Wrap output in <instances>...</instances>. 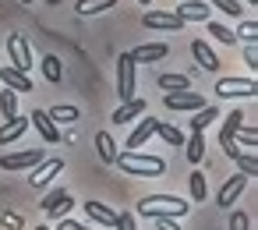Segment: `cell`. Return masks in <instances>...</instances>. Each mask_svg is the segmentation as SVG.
<instances>
[{
    "label": "cell",
    "instance_id": "26",
    "mask_svg": "<svg viewBox=\"0 0 258 230\" xmlns=\"http://www.w3.org/2000/svg\"><path fill=\"white\" fill-rule=\"evenodd\" d=\"M96 149H99V159H103V163H117V142H113L106 131L96 135Z\"/></svg>",
    "mask_w": 258,
    "mask_h": 230
},
{
    "label": "cell",
    "instance_id": "38",
    "mask_svg": "<svg viewBox=\"0 0 258 230\" xmlns=\"http://www.w3.org/2000/svg\"><path fill=\"white\" fill-rule=\"evenodd\" d=\"M244 64H251V78H254V68H258V50H254V43L244 46Z\"/></svg>",
    "mask_w": 258,
    "mask_h": 230
},
{
    "label": "cell",
    "instance_id": "11",
    "mask_svg": "<svg viewBox=\"0 0 258 230\" xmlns=\"http://www.w3.org/2000/svg\"><path fill=\"white\" fill-rule=\"evenodd\" d=\"M60 170H64V159H57V156H53V159H43V163L29 174V184H32V188H46Z\"/></svg>",
    "mask_w": 258,
    "mask_h": 230
},
{
    "label": "cell",
    "instance_id": "47",
    "mask_svg": "<svg viewBox=\"0 0 258 230\" xmlns=\"http://www.w3.org/2000/svg\"><path fill=\"white\" fill-rule=\"evenodd\" d=\"M50 4H57V0H50Z\"/></svg>",
    "mask_w": 258,
    "mask_h": 230
},
{
    "label": "cell",
    "instance_id": "30",
    "mask_svg": "<svg viewBox=\"0 0 258 230\" xmlns=\"http://www.w3.org/2000/svg\"><path fill=\"white\" fill-rule=\"evenodd\" d=\"M156 135H159V138H163L166 145H184V135H180L177 128H170V124H163V121L156 124Z\"/></svg>",
    "mask_w": 258,
    "mask_h": 230
},
{
    "label": "cell",
    "instance_id": "36",
    "mask_svg": "<svg viewBox=\"0 0 258 230\" xmlns=\"http://www.w3.org/2000/svg\"><path fill=\"white\" fill-rule=\"evenodd\" d=\"M233 138H237L240 145H251V149L258 145V131H254V124H251V128H240V131H237Z\"/></svg>",
    "mask_w": 258,
    "mask_h": 230
},
{
    "label": "cell",
    "instance_id": "20",
    "mask_svg": "<svg viewBox=\"0 0 258 230\" xmlns=\"http://www.w3.org/2000/svg\"><path fill=\"white\" fill-rule=\"evenodd\" d=\"M85 216H89L92 223H103V226H117V212H113L110 205H103V202H85Z\"/></svg>",
    "mask_w": 258,
    "mask_h": 230
},
{
    "label": "cell",
    "instance_id": "1",
    "mask_svg": "<svg viewBox=\"0 0 258 230\" xmlns=\"http://www.w3.org/2000/svg\"><path fill=\"white\" fill-rule=\"evenodd\" d=\"M187 202L177 198V195H145L138 202V216H149V219H180L187 216Z\"/></svg>",
    "mask_w": 258,
    "mask_h": 230
},
{
    "label": "cell",
    "instance_id": "18",
    "mask_svg": "<svg viewBox=\"0 0 258 230\" xmlns=\"http://www.w3.org/2000/svg\"><path fill=\"white\" fill-rule=\"evenodd\" d=\"M191 53H195V61L202 64V71H209V75L219 71V57L212 53V46H209L205 39H195V43H191Z\"/></svg>",
    "mask_w": 258,
    "mask_h": 230
},
{
    "label": "cell",
    "instance_id": "4",
    "mask_svg": "<svg viewBox=\"0 0 258 230\" xmlns=\"http://www.w3.org/2000/svg\"><path fill=\"white\" fill-rule=\"evenodd\" d=\"M46 159L43 149H22V152H8L0 156V170H36Z\"/></svg>",
    "mask_w": 258,
    "mask_h": 230
},
{
    "label": "cell",
    "instance_id": "5",
    "mask_svg": "<svg viewBox=\"0 0 258 230\" xmlns=\"http://www.w3.org/2000/svg\"><path fill=\"white\" fill-rule=\"evenodd\" d=\"M8 57H11V64H8V68H15V71L29 75V68H32V50H29L25 36H11V39H8Z\"/></svg>",
    "mask_w": 258,
    "mask_h": 230
},
{
    "label": "cell",
    "instance_id": "25",
    "mask_svg": "<svg viewBox=\"0 0 258 230\" xmlns=\"http://www.w3.org/2000/svg\"><path fill=\"white\" fill-rule=\"evenodd\" d=\"M212 121H219V110L216 106H202V110L191 113V131H205Z\"/></svg>",
    "mask_w": 258,
    "mask_h": 230
},
{
    "label": "cell",
    "instance_id": "6",
    "mask_svg": "<svg viewBox=\"0 0 258 230\" xmlns=\"http://www.w3.org/2000/svg\"><path fill=\"white\" fill-rule=\"evenodd\" d=\"M216 92L226 96V99L254 96V92H258V82H254V78H219V82H216Z\"/></svg>",
    "mask_w": 258,
    "mask_h": 230
},
{
    "label": "cell",
    "instance_id": "40",
    "mask_svg": "<svg viewBox=\"0 0 258 230\" xmlns=\"http://www.w3.org/2000/svg\"><path fill=\"white\" fill-rule=\"evenodd\" d=\"M247 226H251V219H247L244 212H233V216H230V230H247Z\"/></svg>",
    "mask_w": 258,
    "mask_h": 230
},
{
    "label": "cell",
    "instance_id": "43",
    "mask_svg": "<svg viewBox=\"0 0 258 230\" xmlns=\"http://www.w3.org/2000/svg\"><path fill=\"white\" fill-rule=\"evenodd\" d=\"M138 4H142V8H149V4H152V0H138Z\"/></svg>",
    "mask_w": 258,
    "mask_h": 230
},
{
    "label": "cell",
    "instance_id": "45",
    "mask_svg": "<svg viewBox=\"0 0 258 230\" xmlns=\"http://www.w3.org/2000/svg\"><path fill=\"white\" fill-rule=\"evenodd\" d=\"M22 4H32V0H22Z\"/></svg>",
    "mask_w": 258,
    "mask_h": 230
},
{
    "label": "cell",
    "instance_id": "7",
    "mask_svg": "<svg viewBox=\"0 0 258 230\" xmlns=\"http://www.w3.org/2000/svg\"><path fill=\"white\" fill-rule=\"evenodd\" d=\"M75 205V198L64 191V188H53L46 198H43V212L53 216V219H68V209Z\"/></svg>",
    "mask_w": 258,
    "mask_h": 230
},
{
    "label": "cell",
    "instance_id": "15",
    "mask_svg": "<svg viewBox=\"0 0 258 230\" xmlns=\"http://www.w3.org/2000/svg\"><path fill=\"white\" fill-rule=\"evenodd\" d=\"M25 131H29V117H11V121H4V124H0V149H4V145H15Z\"/></svg>",
    "mask_w": 258,
    "mask_h": 230
},
{
    "label": "cell",
    "instance_id": "42",
    "mask_svg": "<svg viewBox=\"0 0 258 230\" xmlns=\"http://www.w3.org/2000/svg\"><path fill=\"white\" fill-rule=\"evenodd\" d=\"M156 230H180L177 219H156Z\"/></svg>",
    "mask_w": 258,
    "mask_h": 230
},
{
    "label": "cell",
    "instance_id": "10",
    "mask_svg": "<svg viewBox=\"0 0 258 230\" xmlns=\"http://www.w3.org/2000/svg\"><path fill=\"white\" fill-rule=\"evenodd\" d=\"M202 106H205L202 92H191V89H187V92H166V110H177V113H180V110H191V113H195V110H202Z\"/></svg>",
    "mask_w": 258,
    "mask_h": 230
},
{
    "label": "cell",
    "instance_id": "29",
    "mask_svg": "<svg viewBox=\"0 0 258 230\" xmlns=\"http://www.w3.org/2000/svg\"><path fill=\"white\" fill-rule=\"evenodd\" d=\"M209 36H212V39H219L223 46H233V43H237V36H233L223 22H209Z\"/></svg>",
    "mask_w": 258,
    "mask_h": 230
},
{
    "label": "cell",
    "instance_id": "32",
    "mask_svg": "<svg viewBox=\"0 0 258 230\" xmlns=\"http://www.w3.org/2000/svg\"><path fill=\"white\" fill-rule=\"evenodd\" d=\"M187 188H191V198H195V202H202V198L209 195V188H205V174H198V170H195V174L187 177Z\"/></svg>",
    "mask_w": 258,
    "mask_h": 230
},
{
    "label": "cell",
    "instance_id": "16",
    "mask_svg": "<svg viewBox=\"0 0 258 230\" xmlns=\"http://www.w3.org/2000/svg\"><path fill=\"white\" fill-rule=\"evenodd\" d=\"M209 11H212V8H209V4H202V0H184V4H180L173 15L187 25V22H209Z\"/></svg>",
    "mask_w": 258,
    "mask_h": 230
},
{
    "label": "cell",
    "instance_id": "3",
    "mask_svg": "<svg viewBox=\"0 0 258 230\" xmlns=\"http://www.w3.org/2000/svg\"><path fill=\"white\" fill-rule=\"evenodd\" d=\"M117 96H120V103H127V99L138 96V85H135V61H131V53H120V61H117Z\"/></svg>",
    "mask_w": 258,
    "mask_h": 230
},
{
    "label": "cell",
    "instance_id": "28",
    "mask_svg": "<svg viewBox=\"0 0 258 230\" xmlns=\"http://www.w3.org/2000/svg\"><path fill=\"white\" fill-rule=\"evenodd\" d=\"M0 113H4V121L18 117V96H15L11 89H4V92H0Z\"/></svg>",
    "mask_w": 258,
    "mask_h": 230
},
{
    "label": "cell",
    "instance_id": "12",
    "mask_svg": "<svg viewBox=\"0 0 258 230\" xmlns=\"http://www.w3.org/2000/svg\"><path fill=\"white\" fill-rule=\"evenodd\" d=\"M244 188H247V177L244 174H233L223 188H219V195H216V202H219V209H230L240 195H244Z\"/></svg>",
    "mask_w": 258,
    "mask_h": 230
},
{
    "label": "cell",
    "instance_id": "31",
    "mask_svg": "<svg viewBox=\"0 0 258 230\" xmlns=\"http://www.w3.org/2000/svg\"><path fill=\"white\" fill-rule=\"evenodd\" d=\"M233 163H237V170H240L244 177H254V174H258V159H254V152H240Z\"/></svg>",
    "mask_w": 258,
    "mask_h": 230
},
{
    "label": "cell",
    "instance_id": "44",
    "mask_svg": "<svg viewBox=\"0 0 258 230\" xmlns=\"http://www.w3.org/2000/svg\"><path fill=\"white\" fill-rule=\"evenodd\" d=\"M36 230H50V226H46V223H39V226H36Z\"/></svg>",
    "mask_w": 258,
    "mask_h": 230
},
{
    "label": "cell",
    "instance_id": "27",
    "mask_svg": "<svg viewBox=\"0 0 258 230\" xmlns=\"http://www.w3.org/2000/svg\"><path fill=\"white\" fill-rule=\"evenodd\" d=\"M240 128H244V113L240 110H230L226 121H223V128H219V138H233Z\"/></svg>",
    "mask_w": 258,
    "mask_h": 230
},
{
    "label": "cell",
    "instance_id": "19",
    "mask_svg": "<svg viewBox=\"0 0 258 230\" xmlns=\"http://www.w3.org/2000/svg\"><path fill=\"white\" fill-rule=\"evenodd\" d=\"M166 53H170L166 43H145V46L131 50V61H135V64H156V61H163Z\"/></svg>",
    "mask_w": 258,
    "mask_h": 230
},
{
    "label": "cell",
    "instance_id": "35",
    "mask_svg": "<svg viewBox=\"0 0 258 230\" xmlns=\"http://www.w3.org/2000/svg\"><path fill=\"white\" fill-rule=\"evenodd\" d=\"M209 4H212V8H219L223 15H233V18H237V15L244 11V8L237 4V0H209Z\"/></svg>",
    "mask_w": 258,
    "mask_h": 230
},
{
    "label": "cell",
    "instance_id": "8",
    "mask_svg": "<svg viewBox=\"0 0 258 230\" xmlns=\"http://www.w3.org/2000/svg\"><path fill=\"white\" fill-rule=\"evenodd\" d=\"M142 25L145 29H163V32H180L184 29V22L173 11H145L142 15Z\"/></svg>",
    "mask_w": 258,
    "mask_h": 230
},
{
    "label": "cell",
    "instance_id": "17",
    "mask_svg": "<svg viewBox=\"0 0 258 230\" xmlns=\"http://www.w3.org/2000/svg\"><path fill=\"white\" fill-rule=\"evenodd\" d=\"M0 85L11 89L15 96H18V92H32V78L22 75V71H15V68H0Z\"/></svg>",
    "mask_w": 258,
    "mask_h": 230
},
{
    "label": "cell",
    "instance_id": "9",
    "mask_svg": "<svg viewBox=\"0 0 258 230\" xmlns=\"http://www.w3.org/2000/svg\"><path fill=\"white\" fill-rule=\"evenodd\" d=\"M145 110H149V103L142 99V96H135V99H127V103H120L117 110H113V124H135L138 117H145Z\"/></svg>",
    "mask_w": 258,
    "mask_h": 230
},
{
    "label": "cell",
    "instance_id": "33",
    "mask_svg": "<svg viewBox=\"0 0 258 230\" xmlns=\"http://www.w3.org/2000/svg\"><path fill=\"white\" fill-rule=\"evenodd\" d=\"M233 36H237V39H244V43H254V39H258V22H254V18L240 22V29H237Z\"/></svg>",
    "mask_w": 258,
    "mask_h": 230
},
{
    "label": "cell",
    "instance_id": "34",
    "mask_svg": "<svg viewBox=\"0 0 258 230\" xmlns=\"http://www.w3.org/2000/svg\"><path fill=\"white\" fill-rule=\"evenodd\" d=\"M43 75H46L50 82H60V61H57L53 53H50V57L43 61Z\"/></svg>",
    "mask_w": 258,
    "mask_h": 230
},
{
    "label": "cell",
    "instance_id": "46",
    "mask_svg": "<svg viewBox=\"0 0 258 230\" xmlns=\"http://www.w3.org/2000/svg\"><path fill=\"white\" fill-rule=\"evenodd\" d=\"M254 4H258V0H251V8H254Z\"/></svg>",
    "mask_w": 258,
    "mask_h": 230
},
{
    "label": "cell",
    "instance_id": "39",
    "mask_svg": "<svg viewBox=\"0 0 258 230\" xmlns=\"http://www.w3.org/2000/svg\"><path fill=\"white\" fill-rule=\"evenodd\" d=\"M219 145H223V152H226L230 159H237V156L244 152V149H237V142H233V138H219Z\"/></svg>",
    "mask_w": 258,
    "mask_h": 230
},
{
    "label": "cell",
    "instance_id": "41",
    "mask_svg": "<svg viewBox=\"0 0 258 230\" xmlns=\"http://www.w3.org/2000/svg\"><path fill=\"white\" fill-rule=\"evenodd\" d=\"M57 230H92V226L78 223V219H57Z\"/></svg>",
    "mask_w": 258,
    "mask_h": 230
},
{
    "label": "cell",
    "instance_id": "23",
    "mask_svg": "<svg viewBox=\"0 0 258 230\" xmlns=\"http://www.w3.org/2000/svg\"><path fill=\"white\" fill-rule=\"evenodd\" d=\"M184 156H187V163H191V166H195V163H202V156H205V135H202V131H191Z\"/></svg>",
    "mask_w": 258,
    "mask_h": 230
},
{
    "label": "cell",
    "instance_id": "37",
    "mask_svg": "<svg viewBox=\"0 0 258 230\" xmlns=\"http://www.w3.org/2000/svg\"><path fill=\"white\" fill-rule=\"evenodd\" d=\"M113 230H138L135 212H117V226H113Z\"/></svg>",
    "mask_w": 258,
    "mask_h": 230
},
{
    "label": "cell",
    "instance_id": "2",
    "mask_svg": "<svg viewBox=\"0 0 258 230\" xmlns=\"http://www.w3.org/2000/svg\"><path fill=\"white\" fill-rule=\"evenodd\" d=\"M117 166L127 174V177H159L166 174V159L163 156H149V152H117Z\"/></svg>",
    "mask_w": 258,
    "mask_h": 230
},
{
    "label": "cell",
    "instance_id": "14",
    "mask_svg": "<svg viewBox=\"0 0 258 230\" xmlns=\"http://www.w3.org/2000/svg\"><path fill=\"white\" fill-rule=\"evenodd\" d=\"M156 124H159L156 117H142V121H138V128L127 135V149H131V152H138V149H142V145L156 135Z\"/></svg>",
    "mask_w": 258,
    "mask_h": 230
},
{
    "label": "cell",
    "instance_id": "24",
    "mask_svg": "<svg viewBox=\"0 0 258 230\" xmlns=\"http://www.w3.org/2000/svg\"><path fill=\"white\" fill-rule=\"evenodd\" d=\"M159 89L163 92H187L191 89V78L187 75H159Z\"/></svg>",
    "mask_w": 258,
    "mask_h": 230
},
{
    "label": "cell",
    "instance_id": "22",
    "mask_svg": "<svg viewBox=\"0 0 258 230\" xmlns=\"http://www.w3.org/2000/svg\"><path fill=\"white\" fill-rule=\"evenodd\" d=\"M46 117L53 121V124H75V121H82V110L78 106H53V110H46Z\"/></svg>",
    "mask_w": 258,
    "mask_h": 230
},
{
    "label": "cell",
    "instance_id": "21",
    "mask_svg": "<svg viewBox=\"0 0 258 230\" xmlns=\"http://www.w3.org/2000/svg\"><path fill=\"white\" fill-rule=\"evenodd\" d=\"M110 8H117V0H78V4H75V11H78L82 18L103 15V11H110Z\"/></svg>",
    "mask_w": 258,
    "mask_h": 230
},
{
    "label": "cell",
    "instance_id": "13",
    "mask_svg": "<svg viewBox=\"0 0 258 230\" xmlns=\"http://www.w3.org/2000/svg\"><path fill=\"white\" fill-rule=\"evenodd\" d=\"M29 124L43 135V142H50V145H57V142H60V131H57V124L46 117V110H32V113H29Z\"/></svg>",
    "mask_w": 258,
    "mask_h": 230
}]
</instances>
